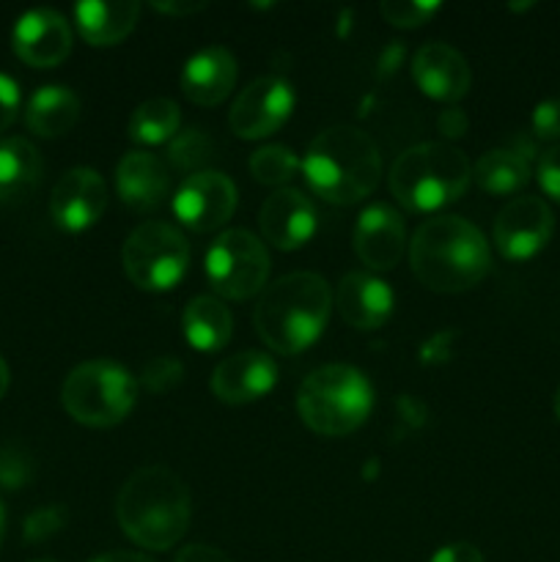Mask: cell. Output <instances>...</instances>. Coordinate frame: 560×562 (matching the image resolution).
<instances>
[{
  "label": "cell",
  "instance_id": "obj_28",
  "mask_svg": "<svg viewBox=\"0 0 560 562\" xmlns=\"http://www.w3.org/2000/svg\"><path fill=\"white\" fill-rule=\"evenodd\" d=\"M302 162L289 146H280V143H272V146L258 148L250 157V173L258 184L267 187H283L300 173Z\"/></svg>",
  "mask_w": 560,
  "mask_h": 562
},
{
  "label": "cell",
  "instance_id": "obj_2",
  "mask_svg": "<svg viewBox=\"0 0 560 562\" xmlns=\"http://www.w3.org/2000/svg\"><path fill=\"white\" fill-rule=\"evenodd\" d=\"M115 516L132 543L152 552H168L190 527V488L168 467H141L121 486Z\"/></svg>",
  "mask_w": 560,
  "mask_h": 562
},
{
  "label": "cell",
  "instance_id": "obj_42",
  "mask_svg": "<svg viewBox=\"0 0 560 562\" xmlns=\"http://www.w3.org/2000/svg\"><path fill=\"white\" fill-rule=\"evenodd\" d=\"M9 382H11L9 366H5V360H3V357H0V398H3V395L9 393Z\"/></svg>",
  "mask_w": 560,
  "mask_h": 562
},
{
  "label": "cell",
  "instance_id": "obj_5",
  "mask_svg": "<svg viewBox=\"0 0 560 562\" xmlns=\"http://www.w3.org/2000/svg\"><path fill=\"white\" fill-rule=\"evenodd\" d=\"M472 181V165L450 143H417L390 168V192L410 212H437L459 201Z\"/></svg>",
  "mask_w": 560,
  "mask_h": 562
},
{
  "label": "cell",
  "instance_id": "obj_26",
  "mask_svg": "<svg viewBox=\"0 0 560 562\" xmlns=\"http://www.w3.org/2000/svg\"><path fill=\"white\" fill-rule=\"evenodd\" d=\"M181 113L173 99H146L135 108L126 124V135L137 146H165L179 135Z\"/></svg>",
  "mask_w": 560,
  "mask_h": 562
},
{
  "label": "cell",
  "instance_id": "obj_33",
  "mask_svg": "<svg viewBox=\"0 0 560 562\" xmlns=\"http://www.w3.org/2000/svg\"><path fill=\"white\" fill-rule=\"evenodd\" d=\"M33 475V461L16 445L0 448V486L3 488H22Z\"/></svg>",
  "mask_w": 560,
  "mask_h": 562
},
{
  "label": "cell",
  "instance_id": "obj_16",
  "mask_svg": "<svg viewBox=\"0 0 560 562\" xmlns=\"http://www.w3.org/2000/svg\"><path fill=\"white\" fill-rule=\"evenodd\" d=\"M275 384H278V366L272 357L261 351H242V355L228 357L214 368L209 379L214 398L231 406L264 398Z\"/></svg>",
  "mask_w": 560,
  "mask_h": 562
},
{
  "label": "cell",
  "instance_id": "obj_43",
  "mask_svg": "<svg viewBox=\"0 0 560 562\" xmlns=\"http://www.w3.org/2000/svg\"><path fill=\"white\" fill-rule=\"evenodd\" d=\"M3 536H5V510L3 505H0V543H3Z\"/></svg>",
  "mask_w": 560,
  "mask_h": 562
},
{
  "label": "cell",
  "instance_id": "obj_31",
  "mask_svg": "<svg viewBox=\"0 0 560 562\" xmlns=\"http://www.w3.org/2000/svg\"><path fill=\"white\" fill-rule=\"evenodd\" d=\"M384 20L395 27H417L426 25L439 11V3H417V0H384L379 5Z\"/></svg>",
  "mask_w": 560,
  "mask_h": 562
},
{
  "label": "cell",
  "instance_id": "obj_44",
  "mask_svg": "<svg viewBox=\"0 0 560 562\" xmlns=\"http://www.w3.org/2000/svg\"><path fill=\"white\" fill-rule=\"evenodd\" d=\"M555 415H558V420H560V387H558V393H555Z\"/></svg>",
  "mask_w": 560,
  "mask_h": 562
},
{
  "label": "cell",
  "instance_id": "obj_8",
  "mask_svg": "<svg viewBox=\"0 0 560 562\" xmlns=\"http://www.w3.org/2000/svg\"><path fill=\"white\" fill-rule=\"evenodd\" d=\"M124 272L137 289L168 291L181 283L190 267L184 234L168 223H143L126 236L121 250Z\"/></svg>",
  "mask_w": 560,
  "mask_h": 562
},
{
  "label": "cell",
  "instance_id": "obj_13",
  "mask_svg": "<svg viewBox=\"0 0 560 562\" xmlns=\"http://www.w3.org/2000/svg\"><path fill=\"white\" fill-rule=\"evenodd\" d=\"M104 209H108V184L93 168H71L55 181L49 214L58 228L80 234L99 223Z\"/></svg>",
  "mask_w": 560,
  "mask_h": 562
},
{
  "label": "cell",
  "instance_id": "obj_21",
  "mask_svg": "<svg viewBox=\"0 0 560 562\" xmlns=\"http://www.w3.org/2000/svg\"><path fill=\"white\" fill-rule=\"evenodd\" d=\"M236 75H239L236 58L228 49L206 47L192 55L184 64V71H181V93L192 104L212 108V104H220L234 91Z\"/></svg>",
  "mask_w": 560,
  "mask_h": 562
},
{
  "label": "cell",
  "instance_id": "obj_29",
  "mask_svg": "<svg viewBox=\"0 0 560 562\" xmlns=\"http://www.w3.org/2000/svg\"><path fill=\"white\" fill-rule=\"evenodd\" d=\"M212 154L214 143L203 130L179 132V135L168 143V162L173 165L179 173H201V168L212 159Z\"/></svg>",
  "mask_w": 560,
  "mask_h": 562
},
{
  "label": "cell",
  "instance_id": "obj_32",
  "mask_svg": "<svg viewBox=\"0 0 560 562\" xmlns=\"http://www.w3.org/2000/svg\"><path fill=\"white\" fill-rule=\"evenodd\" d=\"M181 376H184V368L173 357H154L141 373V384L154 395H165L168 390L179 387Z\"/></svg>",
  "mask_w": 560,
  "mask_h": 562
},
{
  "label": "cell",
  "instance_id": "obj_23",
  "mask_svg": "<svg viewBox=\"0 0 560 562\" xmlns=\"http://www.w3.org/2000/svg\"><path fill=\"white\" fill-rule=\"evenodd\" d=\"M80 119V97L66 86H44L27 99L25 124L38 137H60Z\"/></svg>",
  "mask_w": 560,
  "mask_h": 562
},
{
  "label": "cell",
  "instance_id": "obj_41",
  "mask_svg": "<svg viewBox=\"0 0 560 562\" xmlns=\"http://www.w3.org/2000/svg\"><path fill=\"white\" fill-rule=\"evenodd\" d=\"M88 562H154V560L143 552H108V554H97V558Z\"/></svg>",
  "mask_w": 560,
  "mask_h": 562
},
{
  "label": "cell",
  "instance_id": "obj_34",
  "mask_svg": "<svg viewBox=\"0 0 560 562\" xmlns=\"http://www.w3.org/2000/svg\"><path fill=\"white\" fill-rule=\"evenodd\" d=\"M533 130L544 140H560V99H547L533 113Z\"/></svg>",
  "mask_w": 560,
  "mask_h": 562
},
{
  "label": "cell",
  "instance_id": "obj_11",
  "mask_svg": "<svg viewBox=\"0 0 560 562\" xmlns=\"http://www.w3.org/2000/svg\"><path fill=\"white\" fill-rule=\"evenodd\" d=\"M236 184L220 170H201L181 181V187L173 195V214L184 228L195 234H209L220 228L234 214Z\"/></svg>",
  "mask_w": 560,
  "mask_h": 562
},
{
  "label": "cell",
  "instance_id": "obj_37",
  "mask_svg": "<svg viewBox=\"0 0 560 562\" xmlns=\"http://www.w3.org/2000/svg\"><path fill=\"white\" fill-rule=\"evenodd\" d=\"M428 562H483V554H481V549L472 547V543L456 541V543H448V547L439 549V552L434 554Z\"/></svg>",
  "mask_w": 560,
  "mask_h": 562
},
{
  "label": "cell",
  "instance_id": "obj_38",
  "mask_svg": "<svg viewBox=\"0 0 560 562\" xmlns=\"http://www.w3.org/2000/svg\"><path fill=\"white\" fill-rule=\"evenodd\" d=\"M176 562H231V558L220 549L206 547V543H190L176 554Z\"/></svg>",
  "mask_w": 560,
  "mask_h": 562
},
{
  "label": "cell",
  "instance_id": "obj_1",
  "mask_svg": "<svg viewBox=\"0 0 560 562\" xmlns=\"http://www.w3.org/2000/svg\"><path fill=\"white\" fill-rule=\"evenodd\" d=\"M410 267L426 289L461 294L481 283L492 269L489 241L470 220L443 214L415 231L410 241Z\"/></svg>",
  "mask_w": 560,
  "mask_h": 562
},
{
  "label": "cell",
  "instance_id": "obj_36",
  "mask_svg": "<svg viewBox=\"0 0 560 562\" xmlns=\"http://www.w3.org/2000/svg\"><path fill=\"white\" fill-rule=\"evenodd\" d=\"M20 86L16 80H11L9 75L0 71V132L9 130L14 124L16 113H20Z\"/></svg>",
  "mask_w": 560,
  "mask_h": 562
},
{
  "label": "cell",
  "instance_id": "obj_4",
  "mask_svg": "<svg viewBox=\"0 0 560 562\" xmlns=\"http://www.w3.org/2000/svg\"><path fill=\"white\" fill-rule=\"evenodd\" d=\"M302 173L318 198L351 206L377 190L382 179V157L368 132L338 124L313 137L302 159Z\"/></svg>",
  "mask_w": 560,
  "mask_h": 562
},
{
  "label": "cell",
  "instance_id": "obj_3",
  "mask_svg": "<svg viewBox=\"0 0 560 562\" xmlns=\"http://www.w3.org/2000/svg\"><path fill=\"white\" fill-rule=\"evenodd\" d=\"M333 294L322 274L291 272L258 296L253 327L278 355H300L318 340L329 322Z\"/></svg>",
  "mask_w": 560,
  "mask_h": 562
},
{
  "label": "cell",
  "instance_id": "obj_17",
  "mask_svg": "<svg viewBox=\"0 0 560 562\" xmlns=\"http://www.w3.org/2000/svg\"><path fill=\"white\" fill-rule=\"evenodd\" d=\"M357 258L373 272H388L406 250V225L395 209L373 203L355 225Z\"/></svg>",
  "mask_w": 560,
  "mask_h": 562
},
{
  "label": "cell",
  "instance_id": "obj_35",
  "mask_svg": "<svg viewBox=\"0 0 560 562\" xmlns=\"http://www.w3.org/2000/svg\"><path fill=\"white\" fill-rule=\"evenodd\" d=\"M538 184L549 198L560 203V143L538 159Z\"/></svg>",
  "mask_w": 560,
  "mask_h": 562
},
{
  "label": "cell",
  "instance_id": "obj_22",
  "mask_svg": "<svg viewBox=\"0 0 560 562\" xmlns=\"http://www.w3.org/2000/svg\"><path fill=\"white\" fill-rule=\"evenodd\" d=\"M141 16V3L121 0V3H102V0H86L75 5V22L80 36L91 47H113L121 38L130 36Z\"/></svg>",
  "mask_w": 560,
  "mask_h": 562
},
{
  "label": "cell",
  "instance_id": "obj_9",
  "mask_svg": "<svg viewBox=\"0 0 560 562\" xmlns=\"http://www.w3.org/2000/svg\"><path fill=\"white\" fill-rule=\"evenodd\" d=\"M203 267L214 294L223 300H250L267 289L269 252L250 231L231 228L212 241Z\"/></svg>",
  "mask_w": 560,
  "mask_h": 562
},
{
  "label": "cell",
  "instance_id": "obj_7",
  "mask_svg": "<svg viewBox=\"0 0 560 562\" xmlns=\"http://www.w3.org/2000/svg\"><path fill=\"white\" fill-rule=\"evenodd\" d=\"M137 387V379L119 362L91 360L71 368L60 387V404L82 426L113 428L135 409Z\"/></svg>",
  "mask_w": 560,
  "mask_h": 562
},
{
  "label": "cell",
  "instance_id": "obj_24",
  "mask_svg": "<svg viewBox=\"0 0 560 562\" xmlns=\"http://www.w3.org/2000/svg\"><path fill=\"white\" fill-rule=\"evenodd\" d=\"M42 181V157L25 137L0 140V203L25 201Z\"/></svg>",
  "mask_w": 560,
  "mask_h": 562
},
{
  "label": "cell",
  "instance_id": "obj_19",
  "mask_svg": "<svg viewBox=\"0 0 560 562\" xmlns=\"http://www.w3.org/2000/svg\"><path fill=\"white\" fill-rule=\"evenodd\" d=\"M393 291L371 272H349L340 278L335 305L349 327L377 329L393 316Z\"/></svg>",
  "mask_w": 560,
  "mask_h": 562
},
{
  "label": "cell",
  "instance_id": "obj_20",
  "mask_svg": "<svg viewBox=\"0 0 560 562\" xmlns=\"http://www.w3.org/2000/svg\"><path fill=\"white\" fill-rule=\"evenodd\" d=\"M115 187L124 206L135 212H152L168 198L170 173L157 154L130 151L115 168Z\"/></svg>",
  "mask_w": 560,
  "mask_h": 562
},
{
  "label": "cell",
  "instance_id": "obj_6",
  "mask_svg": "<svg viewBox=\"0 0 560 562\" xmlns=\"http://www.w3.org/2000/svg\"><path fill=\"white\" fill-rule=\"evenodd\" d=\"M371 382L351 366L316 368L296 393V415L322 437L357 431L371 415Z\"/></svg>",
  "mask_w": 560,
  "mask_h": 562
},
{
  "label": "cell",
  "instance_id": "obj_27",
  "mask_svg": "<svg viewBox=\"0 0 560 562\" xmlns=\"http://www.w3.org/2000/svg\"><path fill=\"white\" fill-rule=\"evenodd\" d=\"M472 179L478 181L483 192L492 195H514L530 181V165L519 151L508 148H494L486 151L472 168Z\"/></svg>",
  "mask_w": 560,
  "mask_h": 562
},
{
  "label": "cell",
  "instance_id": "obj_39",
  "mask_svg": "<svg viewBox=\"0 0 560 562\" xmlns=\"http://www.w3.org/2000/svg\"><path fill=\"white\" fill-rule=\"evenodd\" d=\"M439 130H443V135L448 137H461L467 132V115L453 108L445 110V113L439 115Z\"/></svg>",
  "mask_w": 560,
  "mask_h": 562
},
{
  "label": "cell",
  "instance_id": "obj_30",
  "mask_svg": "<svg viewBox=\"0 0 560 562\" xmlns=\"http://www.w3.org/2000/svg\"><path fill=\"white\" fill-rule=\"evenodd\" d=\"M66 521H69V514H66L64 505H44V508L33 510L25 519V525H22V538H25L27 543L49 541V538L58 536V532L64 530Z\"/></svg>",
  "mask_w": 560,
  "mask_h": 562
},
{
  "label": "cell",
  "instance_id": "obj_40",
  "mask_svg": "<svg viewBox=\"0 0 560 562\" xmlns=\"http://www.w3.org/2000/svg\"><path fill=\"white\" fill-rule=\"evenodd\" d=\"M154 9L163 11V14H170V16H187V14H195V11H203L206 9V3L203 0H184V3H179V0H170V3H152Z\"/></svg>",
  "mask_w": 560,
  "mask_h": 562
},
{
  "label": "cell",
  "instance_id": "obj_14",
  "mask_svg": "<svg viewBox=\"0 0 560 562\" xmlns=\"http://www.w3.org/2000/svg\"><path fill=\"white\" fill-rule=\"evenodd\" d=\"M11 47L22 64L33 69H53L69 58L71 27L58 11L33 9L16 20Z\"/></svg>",
  "mask_w": 560,
  "mask_h": 562
},
{
  "label": "cell",
  "instance_id": "obj_25",
  "mask_svg": "<svg viewBox=\"0 0 560 562\" xmlns=\"http://www.w3.org/2000/svg\"><path fill=\"white\" fill-rule=\"evenodd\" d=\"M181 327H184V338L192 349L212 355L231 340L234 316L217 296H195L187 302Z\"/></svg>",
  "mask_w": 560,
  "mask_h": 562
},
{
  "label": "cell",
  "instance_id": "obj_10",
  "mask_svg": "<svg viewBox=\"0 0 560 562\" xmlns=\"http://www.w3.org/2000/svg\"><path fill=\"white\" fill-rule=\"evenodd\" d=\"M294 102V91L283 77H258L242 88L236 102L231 104V132L242 140H261L275 135L289 121Z\"/></svg>",
  "mask_w": 560,
  "mask_h": 562
},
{
  "label": "cell",
  "instance_id": "obj_15",
  "mask_svg": "<svg viewBox=\"0 0 560 562\" xmlns=\"http://www.w3.org/2000/svg\"><path fill=\"white\" fill-rule=\"evenodd\" d=\"M264 239L278 250H300L313 239L318 225L316 206L311 198L294 187H280L264 201L258 214Z\"/></svg>",
  "mask_w": 560,
  "mask_h": 562
},
{
  "label": "cell",
  "instance_id": "obj_45",
  "mask_svg": "<svg viewBox=\"0 0 560 562\" xmlns=\"http://www.w3.org/2000/svg\"><path fill=\"white\" fill-rule=\"evenodd\" d=\"M31 562H55V560H49V558H42V560H31Z\"/></svg>",
  "mask_w": 560,
  "mask_h": 562
},
{
  "label": "cell",
  "instance_id": "obj_12",
  "mask_svg": "<svg viewBox=\"0 0 560 562\" xmlns=\"http://www.w3.org/2000/svg\"><path fill=\"white\" fill-rule=\"evenodd\" d=\"M552 209L536 195H522L505 203L494 217V245L508 261H527L538 256L552 239Z\"/></svg>",
  "mask_w": 560,
  "mask_h": 562
},
{
  "label": "cell",
  "instance_id": "obj_18",
  "mask_svg": "<svg viewBox=\"0 0 560 562\" xmlns=\"http://www.w3.org/2000/svg\"><path fill=\"white\" fill-rule=\"evenodd\" d=\"M412 77L417 88L437 102H459L472 82L464 55L445 42H428L417 49L412 58Z\"/></svg>",
  "mask_w": 560,
  "mask_h": 562
}]
</instances>
